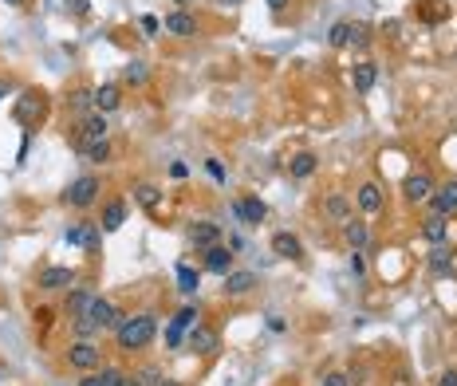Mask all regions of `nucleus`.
Returning <instances> with one entry per match:
<instances>
[{"label": "nucleus", "instance_id": "2f4dec72", "mask_svg": "<svg viewBox=\"0 0 457 386\" xmlns=\"http://www.w3.org/2000/svg\"><path fill=\"white\" fill-rule=\"evenodd\" d=\"M91 300H95V296H91V292H83V288H79V292H71V296H67V311H71L75 319H79V316H87Z\"/></svg>", "mask_w": 457, "mask_h": 386}, {"label": "nucleus", "instance_id": "f3484780", "mask_svg": "<svg viewBox=\"0 0 457 386\" xmlns=\"http://www.w3.org/2000/svg\"><path fill=\"white\" fill-rule=\"evenodd\" d=\"M189 240L205 252V248H213V245H221V229L213 225V221H198V225L189 229Z\"/></svg>", "mask_w": 457, "mask_h": 386}, {"label": "nucleus", "instance_id": "c9c22d12", "mask_svg": "<svg viewBox=\"0 0 457 386\" xmlns=\"http://www.w3.org/2000/svg\"><path fill=\"white\" fill-rule=\"evenodd\" d=\"M174 323H181V327H193V323H198V307H181L178 316H174Z\"/></svg>", "mask_w": 457, "mask_h": 386}, {"label": "nucleus", "instance_id": "e433bc0d", "mask_svg": "<svg viewBox=\"0 0 457 386\" xmlns=\"http://www.w3.org/2000/svg\"><path fill=\"white\" fill-rule=\"evenodd\" d=\"M181 331H186L181 323H169V327H166V343H169V347H181Z\"/></svg>", "mask_w": 457, "mask_h": 386}, {"label": "nucleus", "instance_id": "423d86ee", "mask_svg": "<svg viewBox=\"0 0 457 386\" xmlns=\"http://www.w3.org/2000/svg\"><path fill=\"white\" fill-rule=\"evenodd\" d=\"M63 240L75 248H87V252H95L103 240V225H91V221H79V225H71L67 233H63Z\"/></svg>", "mask_w": 457, "mask_h": 386}, {"label": "nucleus", "instance_id": "f704fd0d", "mask_svg": "<svg viewBox=\"0 0 457 386\" xmlns=\"http://www.w3.org/2000/svg\"><path fill=\"white\" fill-rule=\"evenodd\" d=\"M139 28L146 32V40H154V36L162 32V20H158V16H142V20H139Z\"/></svg>", "mask_w": 457, "mask_h": 386}, {"label": "nucleus", "instance_id": "c85d7f7f", "mask_svg": "<svg viewBox=\"0 0 457 386\" xmlns=\"http://www.w3.org/2000/svg\"><path fill=\"white\" fill-rule=\"evenodd\" d=\"M351 32H355V24H351V20H339V24H331V32H328V44H331V48H347V44H351Z\"/></svg>", "mask_w": 457, "mask_h": 386}, {"label": "nucleus", "instance_id": "aec40b11", "mask_svg": "<svg viewBox=\"0 0 457 386\" xmlns=\"http://www.w3.org/2000/svg\"><path fill=\"white\" fill-rule=\"evenodd\" d=\"M323 217H331V221L343 225V221L351 217V198L347 193H328V198H323Z\"/></svg>", "mask_w": 457, "mask_h": 386}, {"label": "nucleus", "instance_id": "9d476101", "mask_svg": "<svg viewBox=\"0 0 457 386\" xmlns=\"http://www.w3.org/2000/svg\"><path fill=\"white\" fill-rule=\"evenodd\" d=\"M233 213H237V221H245V225H264L269 205H264L260 198H237L233 201Z\"/></svg>", "mask_w": 457, "mask_h": 386}, {"label": "nucleus", "instance_id": "7ed1b4c3", "mask_svg": "<svg viewBox=\"0 0 457 386\" xmlns=\"http://www.w3.org/2000/svg\"><path fill=\"white\" fill-rule=\"evenodd\" d=\"M99 189H103V181L95 178V174H83V178H75V181L67 186L63 201H67L71 209H91L95 201H99Z\"/></svg>", "mask_w": 457, "mask_h": 386}, {"label": "nucleus", "instance_id": "9b49d317", "mask_svg": "<svg viewBox=\"0 0 457 386\" xmlns=\"http://www.w3.org/2000/svg\"><path fill=\"white\" fill-rule=\"evenodd\" d=\"M355 205L363 209V213H382V209H387V198H382V189H378L375 181H363V186L355 189Z\"/></svg>", "mask_w": 457, "mask_h": 386}, {"label": "nucleus", "instance_id": "0eeeda50", "mask_svg": "<svg viewBox=\"0 0 457 386\" xmlns=\"http://www.w3.org/2000/svg\"><path fill=\"white\" fill-rule=\"evenodd\" d=\"M79 319H87V323H95L99 331H107V327H119L122 323V316L115 311V304L110 300H103V296H95L91 300V307H87V316H79Z\"/></svg>", "mask_w": 457, "mask_h": 386}, {"label": "nucleus", "instance_id": "4be33fe9", "mask_svg": "<svg viewBox=\"0 0 457 386\" xmlns=\"http://www.w3.org/2000/svg\"><path fill=\"white\" fill-rule=\"evenodd\" d=\"M272 252H276L280 260H300L304 245H300V237H292V233H276V237H272Z\"/></svg>", "mask_w": 457, "mask_h": 386}, {"label": "nucleus", "instance_id": "a878e982", "mask_svg": "<svg viewBox=\"0 0 457 386\" xmlns=\"http://www.w3.org/2000/svg\"><path fill=\"white\" fill-rule=\"evenodd\" d=\"M201 288V272L189 264H178V292H186V296H193Z\"/></svg>", "mask_w": 457, "mask_h": 386}, {"label": "nucleus", "instance_id": "ea45409f", "mask_svg": "<svg viewBox=\"0 0 457 386\" xmlns=\"http://www.w3.org/2000/svg\"><path fill=\"white\" fill-rule=\"evenodd\" d=\"M67 12H75V16H87V12H91V0H67Z\"/></svg>", "mask_w": 457, "mask_h": 386}, {"label": "nucleus", "instance_id": "b1692460", "mask_svg": "<svg viewBox=\"0 0 457 386\" xmlns=\"http://www.w3.org/2000/svg\"><path fill=\"white\" fill-rule=\"evenodd\" d=\"M122 221H127V205L122 201H107V209H103V233H115V229H122Z\"/></svg>", "mask_w": 457, "mask_h": 386}, {"label": "nucleus", "instance_id": "2eb2a0df", "mask_svg": "<svg viewBox=\"0 0 457 386\" xmlns=\"http://www.w3.org/2000/svg\"><path fill=\"white\" fill-rule=\"evenodd\" d=\"M252 288H257V276H252V272H240V268H233V272L225 276V296H233V300L249 296Z\"/></svg>", "mask_w": 457, "mask_h": 386}, {"label": "nucleus", "instance_id": "603ef678", "mask_svg": "<svg viewBox=\"0 0 457 386\" xmlns=\"http://www.w3.org/2000/svg\"><path fill=\"white\" fill-rule=\"evenodd\" d=\"M174 4H193V0H174Z\"/></svg>", "mask_w": 457, "mask_h": 386}, {"label": "nucleus", "instance_id": "412c9836", "mask_svg": "<svg viewBox=\"0 0 457 386\" xmlns=\"http://www.w3.org/2000/svg\"><path fill=\"white\" fill-rule=\"evenodd\" d=\"M422 237H426L430 245H446V240H449V217H437V213H434V217H426V221H422Z\"/></svg>", "mask_w": 457, "mask_h": 386}, {"label": "nucleus", "instance_id": "f03ea898", "mask_svg": "<svg viewBox=\"0 0 457 386\" xmlns=\"http://www.w3.org/2000/svg\"><path fill=\"white\" fill-rule=\"evenodd\" d=\"M44 110H48V95L44 91H24L20 99H16V107H12V115H16V122L20 127H28V130H36L44 122Z\"/></svg>", "mask_w": 457, "mask_h": 386}, {"label": "nucleus", "instance_id": "37998d69", "mask_svg": "<svg viewBox=\"0 0 457 386\" xmlns=\"http://www.w3.org/2000/svg\"><path fill=\"white\" fill-rule=\"evenodd\" d=\"M437 386H457V371H442V378H437Z\"/></svg>", "mask_w": 457, "mask_h": 386}, {"label": "nucleus", "instance_id": "39448f33", "mask_svg": "<svg viewBox=\"0 0 457 386\" xmlns=\"http://www.w3.org/2000/svg\"><path fill=\"white\" fill-rule=\"evenodd\" d=\"M107 142V115H87L79 127V139H75V146L83 150V154H91L95 146H103Z\"/></svg>", "mask_w": 457, "mask_h": 386}, {"label": "nucleus", "instance_id": "8fccbe9b", "mask_svg": "<svg viewBox=\"0 0 457 386\" xmlns=\"http://www.w3.org/2000/svg\"><path fill=\"white\" fill-rule=\"evenodd\" d=\"M4 95H8V83H0V99H4Z\"/></svg>", "mask_w": 457, "mask_h": 386}, {"label": "nucleus", "instance_id": "1a4fd4ad", "mask_svg": "<svg viewBox=\"0 0 457 386\" xmlns=\"http://www.w3.org/2000/svg\"><path fill=\"white\" fill-rule=\"evenodd\" d=\"M40 292H63V288H71L75 284V268H63V264H51V268H44L40 272Z\"/></svg>", "mask_w": 457, "mask_h": 386}, {"label": "nucleus", "instance_id": "5701e85b", "mask_svg": "<svg viewBox=\"0 0 457 386\" xmlns=\"http://www.w3.org/2000/svg\"><path fill=\"white\" fill-rule=\"evenodd\" d=\"M119 103H122V91L115 87V83H103V87L95 91V110H99V115H110V110H119Z\"/></svg>", "mask_w": 457, "mask_h": 386}, {"label": "nucleus", "instance_id": "a19ab883", "mask_svg": "<svg viewBox=\"0 0 457 386\" xmlns=\"http://www.w3.org/2000/svg\"><path fill=\"white\" fill-rule=\"evenodd\" d=\"M87 158H91V162H107V158H110V142H103V146H95V150H91V154H87Z\"/></svg>", "mask_w": 457, "mask_h": 386}, {"label": "nucleus", "instance_id": "dca6fc26", "mask_svg": "<svg viewBox=\"0 0 457 386\" xmlns=\"http://www.w3.org/2000/svg\"><path fill=\"white\" fill-rule=\"evenodd\" d=\"M434 213L437 217H449V213H457V181H446L442 189H434Z\"/></svg>", "mask_w": 457, "mask_h": 386}, {"label": "nucleus", "instance_id": "473e14b6", "mask_svg": "<svg viewBox=\"0 0 457 386\" xmlns=\"http://www.w3.org/2000/svg\"><path fill=\"white\" fill-rule=\"evenodd\" d=\"M99 382H103V386H122V382H127V375H122L119 366H103V371H99Z\"/></svg>", "mask_w": 457, "mask_h": 386}, {"label": "nucleus", "instance_id": "4c0bfd02", "mask_svg": "<svg viewBox=\"0 0 457 386\" xmlns=\"http://www.w3.org/2000/svg\"><path fill=\"white\" fill-rule=\"evenodd\" d=\"M351 44H355V48H367V44H371V36H367V28H363V24H355V32H351Z\"/></svg>", "mask_w": 457, "mask_h": 386}, {"label": "nucleus", "instance_id": "09e8293b", "mask_svg": "<svg viewBox=\"0 0 457 386\" xmlns=\"http://www.w3.org/2000/svg\"><path fill=\"white\" fill-rule=\"evenodd\" d=\"M158 386H181V382H174V378H162V382Z\"/></svg>", "mask_w": 457, "mask_h": 386}, {"label": "nucleus", "instance_id": "f8f14e48", "mask_svg": "<svg viewBox=\"0 0 457 386\" xmlns=\"http://www.w3.org/2000/svg\"><path fill=\"white\" fill-rule=\"evenodd\" d=\"M402 193H406L410 205H422V201L434 198V181H430L426 174H410V178L402 181Z\"/></svg>", "mask_w": 457, "mask_h": 386}, {"label": "nucleus", "instance_id": "20e7f679", "mask_svg": "<svg viewBox=\"0 0 457 386\" xmlns=\"http://www.w3.org/2000/svg\"><path fill=\"white\" fill-rule=\"evenodd\" d=\"M67 363L75 366V371H99L103 366V351L91 339H75V343L67 347Z\"/></svg>", "mask_w": 457, "mask_h": 386}, {"label": "nucleus", "instance_id": "6ab92c4d", "mask_svg": "<svg viewBox=\"0 0 457 386\" xmlns=\"http://www.w3.org/2000/svg\"><path fill=\"white\" fill-rule=\"evenodd\" d=\"M351 83H355L359 95H367V91L378 83V63H371V60L355 63V71H351Z\"/></svg>", "mask_w": 457, "mask_h": 386}, {"label": "nucleus", "instance_id": "79ce46f5", "mask_svg": "<svg viewBox=\"0 0 457 386\" xmlns=\"http://www.w3.org/2000/svg\"><path fill=\"white\" fill-rule=\"evenodd\" d=\"M205 169L213 174V181H225V166H221L217 158H209V162H205Z\"/></svg>", "mask_w": 457, "mask_h": 386}, {"label": "nucleus", "instance_id": "3c124183", "mask_svg": "<svg viewBox=\"0 0 457 386\" xmlns=\"http://www.w3.org/2000/svg\"><path fill=\"white\" fill-rule=\"evenodd\" d=\"M4 4H12V8H20V4H24V0H4Z\"/></svg>", "mask_w": 457, "mask_h": 386}, {"label": "nucleus", "instance_id": "cd10ccee", "mask_svg": "<svg viewBox=\"0 0 457 386\" xmlns=\"http://www.w3.org/2000/svg\"><path fill=\"white\" fill-rule=\"evenodd\" d=\"M316 154H308V150H304V154H296V158L288 162V169H292V178H311V174H316Z\"/></svg>", "mask_w": 457, "mask_h": 386}, {"label": "nucleus", "instance_id": "c756f323", "mask_svg": "<svg viewBox=\"0 0 457 386\" xmlns=\"http://www.w3.org/2000/svg\"><path fill=\"white\" fill-rule=\"evenodd\" d=\"M122 79H127L130 87H142V83L150 79V71H146V63H142V60H130L127 67H122Z\"/></svg>", "mask_w": 457, "mask_h": 386}, {"label": "nucleus", "instance_id": "6e6552de", "mask_svg": "<svg viewBox=\"0 0 457 386\" xmlns=\"http://www.w3.org/2000/svg\"><path fill=\"white\" fill-rule=\"evenodd\" d=\"M162 32L166 36H178V40H189V36H198V16H189L186 8H174V12H166Z\"/></svg>", "mask_w": 457, "mask_h": 386}, {"label": "nucleus", "instance_id": "a211bd4d", "mask_svg": "<svg viewBox=\"0 0 457 386\" xmlns=\"http://www.w3.org/2000/svg\"><path fill=\"white\" fill-rule=\"evenodd\" d=\"M343 240H347L355 252H363V248L371 245V229L363 225V221H355V217H347L343 221Z\"/></svg>", "mask_w": 457, "mask_h": 386}, {"label": "nucleus", "instance_id": "58836bf2", "mask_svg": "<svg viewBox=\"0 0 457 386\" xmlns=\"http://www.w3.org/2000/svg\"><path fill=\"white\" fill-rule=\"evenodd\" d=\"M351 272H355V276L367 272V260H363V252H355V248H351Z\"/></svg>", "mask_w": 457, "mask_h": 386}, {"label": "nucleus", "instance_id": "bb28decb", "mask_svg": "<svg viewBox=\"0 0 457 386\" xmlns=\"http://www.w3.org/2000/svg\"><path fill=\"white\" fill-rule=\"evenodd\" d=\"M158 382H162L158 366H139L134 375H127V382H122V386H158Z\"/></svg>", "mask_w": 457, "mask_h": 386}, {"label": "nucleus", "instance_id": "7c9ffc66", "mask_svg": "<svg viewBox=\"0 0 457 386\" xmlns=\"http://www.w3.org/2000/svg\"><path fill=\"white\" fill-rule=\"evenodd\" d=\"M134 201H139L142 209H158V201H162V193H158V186H134Z\"/></svg>", "mask_w": 457, "mask_h": 386}, {"label": "nucleus", "instance_id": "f257e3e1", "mask_svg": "<svg viewBox=\"0 0 457 386\" xmlns=\"http://www.w3.org/2000/svg\"><path fill=\"white\" fill-rule=\"evenodd\" d=\"M154 335H158V316H150V311H142V316H122V323L115 327V343H119V351H127V355L142 351Z\"/></svg>", "mask_w": 457, "mask_h": 386}, {"label": "nucleus", "instance_id": "72a5a7b5", "mask_svg": "<svg viewBox=\"0 0 457 386\" xmlns=\"http://www.w3.org/2000/svg\"><path fill=\"white\" fill-rule=\"evenodd\" d=\"M319 386H351V375H343V371H328V375L319 378Z\"/></svg>", "mask_w": 457, "mask_h": 386}, {"label": "nucleus", "instance_id": "a18cd8bd", "mask_svg": "<svg viewBox=\"0 0 457 386\" xmlns=\"http://www.w3.org/2000/svg\"><path fill=\"white\" fill-rule=\"evenodd\" d=\"M264 4H269L272 12H284V8H288V4H292V0H264Z\"/></svg>", "mask_w": 457, "mask_h": 386}, {"label": "nucleus", "instance_id": "c03bdc74", "mask_svg": "<svg viewBox=\"0 0 457 386\" xmlns=\"http://www.w3.org/2000/svg\"><path fill=\"white\" fill-rule=\"evenodd\" d=\"M169 174H174V178H186L189 166H186V162H174V166H169Z\"/></svg>", "mask_w": 457, "mask_h": 386}, {"label": "nucleus", "instance_id": "49530a36", "mask_svg": "<svg viewBox=\"0 0 457 386\" xmlns=\"http://www.w3.org/2000/svg\"><path fill=\"white\" fill-rule=\"evenodd\" d=\"M269 331H276V335H280V331H284V319H280V316H269Z\"/></svg>", "mask_w": 457, "mask_h": 386}, {"label": "nucleus", "instance_id": "de8ad7c7", "mask_svg": "<svg viewBox=\"0 0 457 386\" xmlns=\"http://www.w3.org/2000/svg\"><path fill=\"white\" fill-rule=\"evenodd\" d=\"M79 386H103V382H99V375H91V371H87V375L79 378Z\"/></svg>", "mask_w": 457, "mask_h": 386}, {"label": "nucleus", "instance_id": "393cba45", "mask_svg": "<svg viewBox=\"0 0 457 386\" xmlns=\"http://www.w3.org/2000/svg\"><path fill=\"white\" fill-rule=\"evenodd\" d=\"M430 272H434V276H449V272H453V252L434 245V252H430Z\"/></svg>", "mask_w": 457, "mask_h": 386}, {"label": "nucleus", "instance_id": "4468645a", "mask_svg": "<svg viewBox=\"0 0 457 386\" xmlns=\"http://www.w3.org/2000/svg\"><path fill=\"white\" fill-rule=\"evenodd\" d=\"M189 347H193V351H198V355H217L221 351V339H217V331H213V327H193V331H189Z\"/></svg>", "mask_w": 457, "mask_h": 386}, {"label": "nucleus", "instance_id": "ddd939ff", "mask_svg": "<svg viewBox=\"0 0 457 386\" xmlns=\"http://www.w3.org/2000/svg\"><path fill=\"white\" fill-rule=\"evenodd\" d=\"M205 272H213V276H228V272H233V248H225V245L205 248Z\"/></svg>", "mask_w": 457, "mask_h": 386}]
</instances>
